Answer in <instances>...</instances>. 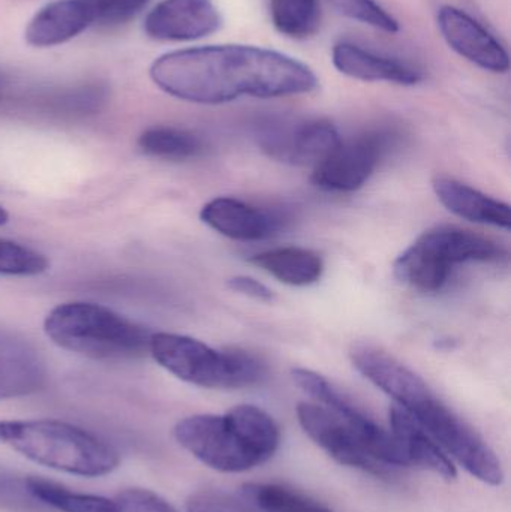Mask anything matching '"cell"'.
Wrapping results in <instances>:
<instances>
[{"label":"cell","instance_id":"12","mask_svg":"<svg viewBox=\"0 0 511 512\" xmlns=\"http://www.w3.org/2000/svg\"><path fill=\"white\" fill-rule=\"evenodd\" d=\"M438 29L453 51L468 62L494 74H506L510 57L506 47L462 9L444 5L438 9Z\"/></svg>","mask_w":511,"mask_h":512},{"label":"cell","instance_id":"32","mask_svg":"<svg viewBox=\"0 0 511 512\" xmlns=\"http://www.w3.org/2000/svg\"><path fill=\"white\" fill-rule=\"evenodd\" d=\"M8 221H9L8 212H6V210L3 209L2 206H0V227H3V225L8 224Z\"/></svg>","mask_w":511,"mask_h":512},{"label":"cell","instance_id":"19","mask_svg":"<svg viewBox=\"0 0 511 512\" xmlns=\"http://www.w3.org/2000/svg\"><path fill=\"white\" fill-rule=\"evenodd\" d=\"M389 418L392 435L404 451L408 466L434 472L447 481L456 480L458 471L452 460L413 417L399 406H392Z\"/></svg>","mask_w":511,"mask_h":512},{"label":"cell","instance_id":"11","mask_svg":"<svg viewBox=\"0 0 511 512\" xmlns=\"http://www.w3.org/2000/svg\"><path fill=\"white\" fill-rule=\"evenodd\" d=\"M297 418L306 435L336 462L369 474H386V466L369 456L356 430L332 409L302 402L297 405Z\"/></svg>","mask_w":511,"mask_h":512},{"label":"cell","instance_id":"26","mask_svg":"<svg viewBox=\"0 0 511 512\" xmlns=\"http://www.w3.org/2000/svg\"><path fill=\"white\" fill-rule=\"evenodd\" d=\"M48 268V259L39 252L11 242L0 239V274L6 276H38Z\"/></svg>","mask_w":511,"mask_h":512},{"label":"cell","instance_id":"5","mask_svg":"<svg viewBox=\"0 0 511 512\" xmlns=\"http://www.w3.org/2000/svg\"><path fill=\"white\" fill-rule=\"evenodd\" d=\"M44 330L59 348L99 361L143 358L153 334L108 307L81 301L54 307Z\"/></svg>","mask_w":511,"mask_h":512},{"label":"cell","instance_id":"3","mask_svg":"<svg viewBox=\"0 0 511 512\" xmlns=\"http://www.w3.org/2000/svg\"><path fill=\"white\" fill-rule=\"evenodd\" d=\"M174 439L195 459L224 474H240L269 462L281 445L276 421L254 405L225 415H192L173 430Z\"/></svg>","mask_w":511,"mask_h":512},{"label":"cell","instance_id":"15","mask_svg":"<svg viewBox=\"0 0 511 512\" xmlns=\"http://www.w3.org/2000/svg\"><path fill=\"white\" fill-rule=\"evenodd\" d=\"M332 60L341 74L366 83L416 86L423 80V72L416 66L366 50L350 41L338 42L333 47Z\"/></svg>","mask_w":511,"mask_h":512},{"label":"cell","instance_id":"30","mask_svg":"<svg viewBox=\"0 0 511 512\" xmlns=\"http://www.w3.org/2000/svg\"><path fill=\"white\" fill-rule=\"evenodd\" d=\"M228 288L231 291L239 292L246 297L255 298L260 301H272L275 298L272 289L267 288L260 280L249 276H234L228 280Z\"/></svg>","mask_w":511,"mask_h":512},{"label":"cell","instance_id":"8","mask_svg":"<svg viewBox=\"0 0 511 512\" xmlns=\"http://www.w3.org/2000/svg\"><path fill=\"white\" fill-rule=\"evenodd\" d=\"M291 378L300 390L305 391L320 405L332 409L339 417L344 418L356 430L357 435L362 439L363 447L375 462L383 466L410 468L407 457L392 432L383 429L374 418L369 417L362 408H359L353 399L339 391L335 385L330 384L324 376L308 369H293Z\"/></svg>","mask_w":511,"mask_h":512},{"label":"cell","instance_id":"9","mask_svg":"<svg viewBox=\"0 0 511 512\" xmlns=\"http://www.w3.org/2000/svg\"><path fill=\"white\" fill-rule=\"evenodd\" d=\"M395 135L372 131L341 146L327 156L312 173V182L330 192H353L362 188L393 146Z\"/></svg>","mask_w":511,"mask_h":512},{"label":"cell","instance_id":"25","mask_svg":"<svg viewBox=\"0 0 511 512\" xmlns=\"http://www.w3.org/2000/svg\"><path fill=\"white\" fill-rule=\"evenodd\" d=\"M324 2L332 6L342 17L374 27L381 32L395 35L401 30L399 21L375 0H324Z\"/></svg>","mask_w":511,"mask_h":512},{"label":"cell","instance_id":"29","mask_svg":"<svg viewBox=\"0 0 511 512\" xmlns=\"http://www.w3.org/2000/svg\"><path fill=\"white\" fill-rule=\"evenodd\" d=\"M0 504L8 505L14 510L36 511L45 508L27 492L24 480L0 475Z\"/></svg>","mask_w":511,"mask_h":512},{"label":"cell","instance_id":"18","mask_svg":"<svg viewBox=\"0 0 511 512\" xmlns=\"http://www.w3.org/2000/svg\"><path fill=\"white\" fill-rule=\"evenodd\" d=\"M435 195L440 203L453 215L476 222V224L492 225V227L510 230V206L503 201L495 200L483 194L479 189L471 188L465 183L450 177L438 176L434 182Z\"/></svg>","mask_w":511,"mask_h":512},{"label":"cell","instance_id":"10","mask_svg":"<svg viewBox=\"0 0 511 512\" xmlns=\"http://www.w3.org/2000/svg\"><path fill=\"white\" fill-rule=\"evenodd\" d=\"M258 143L276 161L317 168L341 146L342 138L329 120L312 119L299 123H269L258 132Z\"/></svg>","mask_w":511,"mask_h":512},{"label":"cell","instance_id":"27","mask_svg":"<svg viewBox=\"0 0 511 512\" xmlns=\"http://www.w3.org/2000/svg\"><path fill=\"white\" fill-rule=\"evenodd\" d=\"M93 14V21L120 24L134 17L149 0H84Z\"/></svg>","mask_w":511,"mask_h":512},{"label":"cell","instance_id":"17","mask_svg":"<svg viewBox=\"0 0 511 512\" xmlns=\"http://www.w3.org/2000/svg\"><path fill=\"white\" fill-rule=\"evenodd\" d=\"M93 23L92 11L84 0H56L42 6L27 24L24 39L32 47L66 44Z\"/></svg>","mask_w":511,"mask_h":512},{"label":"cell","instance_id":"23","mask_svg":"<svg viewBox=\"0 0 511 512\" xmlns=\"http://www.w3.org/2000/svg\"><path fill=\"white\" fill-rule=\"evenodd\" d=\"M242 496L260 512H333L321 502L279 484H245Z\"/></svg>","mask_w":511,"mask_h":512},{"label":"cell","instance_id":"7","mask_svg":"<svg viewBox=\"0 0 511 512\" xmlns=\"http://www.w3.org/2000/svg\"><path fill=\"white\" fill-rule=\"evenodd\" d=\"M504 251L491 239L458 227L426 231L393 264L395 276L422 292H437L446 286L456 265L471 261H498Z\"/></svg>","mask_w":511,"mask_h":512},{"label":"cell","instance_id":"16","mask_svg":"<svg viewBox=\"0 0 511 512\" xmlns=\"http://www.w3.org/2000/svg\"><path fill=\"white\" fill-rule=\"evenodd\" d=\"M47 369L27 340L0 330V400L30 396L44 387Z\"/></svg>","mask_w":511,"mask_h":512},{"label":"cell","instance_id":"2","mask_svg":"<svg viewBox=\"0 0 511 512\" xmlns=\"http://www.w3.org/2000/svg\"><path fill=\"white\" fill-rule=\"evenodd\" d=\"M351 361L357 372L392 397L398 403L396 406L413 417L468 474L489 486L503 484V466L495 451L431 390L425 379L374 346H356Z\"/></svg>","mask_w":511,"mask_h":512},{"label":"cell","instance_id":"4","mask_svg":"<svg viewBox=\"0 0 511 512\" xmlns=\"http://www.w3.org/2000/svg\"><path fill=\"white\" fill-rule=\"evenodd\" d=\"M0 445L36 465L75 477H105L120 465L116 448L65 421L0 420Z\"/></svg>","mask_w":511,"mask_h":512},{"label":"cell","instance_id":"24","mask_svg":"<svg viewBox=\"0 0 511 512\" xmlns=\"http://www.w3.org/2000/svg\"><path fill=\"white\" fill-rule=\"evenodd\" d=\"M90 512H179L150 490L126 489L113 498L95 495Z\"/></svg>","mask_w":511,"mask_h":512},{"label":"cell","instance_id":"22","mask_svg":"<svg viewBox=\"0 0 511 512\" xmlns=\"http://www.w3.org/2000/svg\"><path fill=\"white\" fill-rule=\"evenodd\" d=\"M270 17L281 35L305 41L317 35L323 12L320 0H270Z\"/></svg>","mask_w":511,"mask_h":512},{"label":"cell","instance_id":"1","mask_svg":"<svg viewBox=\"0 0 511 512\" xmlns=\"http://www.w3.org/2000/svg\"><path fill=\"white\" fill-rule=\"evenodd\" d=\"M153 83L174 98L201 105L236 99L305 95L318 87L306 63L254 45L225 44L170 51L150 66Z\"/></svg>","mask_w":511,"mask_h":512},{"label":"cell","instance_id":"6","mask_svg":"<svg viewBox=\"0 0 511 512\" xmlns=\"http://www.w3.org/2000/svg\"><path fill=\"white\" fill-rule=\"evenodd\" d=\"M149 354L165 370L197 387L239 390L261 384L266 364L242 349L210 348L192 337L174 333H153Z\"/></svg>","mask_w":511,"mask_h":512},{"label":"cell","instance_id":"31","mask_svg":"<svg viewBox=\"0 0 511 512\" xmlns=\"http://www.w3.org/2000/svg\"><path fill=\"white\" fill-rule=\"evenodd\" d=\"M9 77L5 74V72L0 71V99L3 98V95H5L6 90H8L9 87Z\"/></svg>","mask_w":511,"mask_h":512},{"label":"cell","instance_id":"13","mask_svg":"<svg viewBox=\"0 0 511 512\" xmlns=\"http://www.w3.org/2000/svg\"><path fill=\"white\" fill-rule=\"evenodd\" d=\"M221 12L213 0H161L144 20V32L156 41L188 42L218 32Z\"/></svg>","mask_w":511,"mask_h":512},{"label":"cell","instance_id":"14","mask_svg":"<svg viewBox=\"0 0 511 512\" xmlns=\"http://www.w3.org/2000/svg\"><path fill=\"white\" fill-rule=\"evenodd\" d=\"M200 218L212 230L237 242L269 239L279 233L285 224L279 213L228 197L209 201L201 209Z\"/></svg>","mask_w":511,"mask_h":512},{"label":"cell","instance_id":"21","mask_svg":"<svg viewBox=\"0 0 511 512\" xmlns=\"http://www.w3.org/2000/svg\"><path fill=\"white\" fill-rule=\"evenodd\" d=\"M144 155L168 161H185L203 153L204 143L197 134L174 126H153L138 138Z\"/></svg>","mask_w":511,"mask_h":512},{"label":"cell","instance_id":"20","mask_svg":"<svg viewBox=\"0 0 511 512\" xmlns=\"http://www.w3.org/2000/svg\"><path fill=\"white\" fill-rule=\"evenodd\" d=\"M249 262L291 286L312 285L324 273L323 258L317 252L293 246L261 252L252 256Z\"/></svg>","mask_w":511,"mask_h":512},{"label":"cell","instance_id":"28","mask_svg":"<svg viewBox=\"0 0 511 512\" xmlns=\"http://www.w3.org/2000/svg\"><path fill=\"white\" fill-rule=\"evenodd\" d=\"M188 512H260L248 502L237 501L227 493L216 490H201L189 496L186 501Z\"/></svg>","mask_w":511,"mask_h":512}]
</instances>
